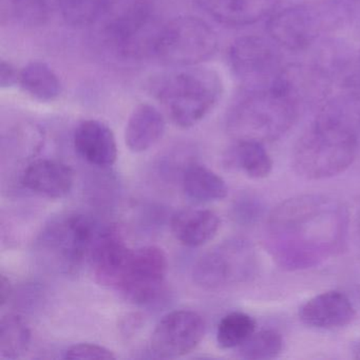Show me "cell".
Segmentation results:
<instances>
[{
  "mask_svg": "<svg viewBox=\"0 0 360 360\" xmlns=\"http://www.w3.org/2000/svg\"><path fill=\"white\" fill-rule=\"evenodd\" d=\"M216 212L202 208H186L172 216L170 229L176 241L187 248H200L212 241L220 229Z\"/></svg>",
  "mask_w": 360,
  "mask_h": 360,
  "instance_id": "18",
  "label": "cell"
},
{
  "mask_svg": "<svg viewBox=\"0 0 360 360\" xmlns=\"http://www.w3.org/2000/svg\"><path fill=\"white\" fill-rule=\"evenodd\" d=\"M102 229L86 214H60L43 227L35 242V250L44 264L52 271L75 275L85 262H89Z\"/></svg>",
  "mask_w": 360,
  "mask_h": 360,
  "instance_id": "5",
  "label": "cell"
},
{
  "mask_svg": "<svg viewBox=\"0 0 360 360\" xmlns=\"http://www.w3.org/2000/svg\"><path fill=\"white\" fill-rule=\"evenodd\" d=\"M263 206L256 198L242 197L233 207V217L238 222L252 224L262 216Z\"/></svg>",
  "mask_w": 360,
  "mask_h": 360,
  "instance_id": "28",
  "label": "cell"
},
{
  "mask_svg": "<svg viewBox=\"0 0 360 360\" xmlns=\"http://www.w3.org/2000/svg\"><path fill=\"white\" fill-rule=\"evenodd\" d=\"M218 45L217 33L207 22L181 16L162 25L153 56L168 66H197L212 58Z\"/></svg>",
  "mask_w": 360,
  "mask_h": 360,
  "instance_id": "7",
  "label": "cell"
},
{
  "mask_svg": "<svg viewBox=\"0 0 360 360\" xmlns=\"http://www.w3.org/2000/svg\"><path fill=\"white\" fill-rule=\"evenodd\" d=\"M22 183L25 188L39 197L62 199L72 191L75 172L70 166L63 162L37 160L27 166L22 176Z\"/></svg>",
  "mask_w": 360,
  "mask_h": 360,
  "instance_id": "15",
  "label": "cell"
},
{
  "mask_svg": "<svg viewBox=\"0 0 360 360\" xmlns=\"http://www.w3.org/2000/svg\"><path fill=\"white\" fill-rule=\"evenodd\" d=\"M109 0H58L63 18L72 26L84 27L98 20Z\"/></svg>",
  "mask_w": 360,
  "mask_h": 360,
  "instance_id": "26",
  "label": "cell"
},
{
  "mask_svg": "<svg viewBox=\"0 0 360 360\" xmlns=\"http://www.w3.org/2000/svg\"><path fill=\"white\" fill-rule=\"evenodd\" d=\"M77 153L91 165L110 167L117 162V139L107 124L98 120H86L79 124L73 134Z\"/></svg>",
  "mask_w": 360,
  "mask_h": 360,
  "instance_id": "16",
  "label": "cell"
},
{
  "mask_svg": "<svg viewBox=\"0 0 360 360\" xmlns=\"http://www.w3.org/2000/svg\"><path fill=\"white\" fill-rule=\"evenodd\" d=\"M12 294H13V288H12L11 282L5 275H1V278H0V304L1 307H5L9 302Z\"/></svg>",
  "mask_w": 360,
  "mask_h": 360,
  "instance_id": "30",
  "label": "cell"
},
{
  "mask_svg": "<svg viewBox=\"0 0 360 360\" xmlns=\"http://www.w3.org/2000/svg\"><path fill=\"white\" fill-rule=\"evenodd\" d=\"M283 351V338L275 330L255 332L239 347L240 355L245 359L267 360L278 357Z\"/></svg>",
  "mask_w": 360,
  "mask_h": 360,
  "instance_id": "25",
  "label": "cell"
},
{
  "mask_svg": "<svg viewBox=\"0 0 360 360\" xmlns=\"http://www.w3.org/2000/svg\"><path fill=\"white\" fill-rule=\"evenodd\" d=\"M66 359H107L117 358L111 349L94 343H79L72 345L65 352Z\"/></svg>",
  "mask_w": 360,
  "mask_h": 360,
  "instance_id": "27",
  "label": "cell"
},
{
  "mask_svg": "<svg viewBox=\"0 0 360 360\" xmlns=\"http://www.w3.org/2000/svg\"><path fill=\"white\" fill-rule=\"evenodd\" d=\"M18 85L25 94L39 102H53L62 92L56 71L44 62H31L20 70Z\"/></svg>",
  "mask_w": 360,
  "mask_h": 360,
  "instance_id": "22",
  "label": "cell"
},
{
  "mask_svg": "<svg viewBox=\"0 0 360 360\" xmlns=\"http://www.w3.org/2000/svg\"><path fill=\"white\" fill-rule=\"evenodd\" d=\"M183 191L197 203L221 201L229 193L225 181L214 170L201 164H189L182 176Z\"/></svg>",
  "mask_w": 360,
  "mask_h": 360,
  "instance_id": "21",
  "label": "cell"
},
{
  "mask_svg": "<svg viewBox=\"0 0 360 360\" xmlns=\"http://www.w3.org/2000/svg\"><path fill=\"white\" fill-rule=\"evenodd\" d=\"M300 103L282 86L255 89L235 105L227 119L236 140L271 143L279 140L296 122Z\"/></svg>",
  "mask_w": 360,
  "mask_h": 360,
  "instance_id": "4",
  "label": "cell"
},
{
  "mask_svg": "<svg viewBox=\"0 0 360 360\" xmlns=\"http://www.w3.org/2000/svg\"><path fill=\"white\" fill-rule=\"evenodd\" d=\"M20 70H18L12 63L1 60L0 64V86L3 89L13 87L20 82Z\"/></svg>",
  "mask_w": 360,
  "mask_h": 360,
  "instance_id": "29",
  "label": "cell"
},
{
  "mask_svg": "<svg viewBox=\"0 0 360 360\" xmlns=\"http://www.w3.org/2000/svg\"><path fill=\"white\" fill-rule=\"evenodd\" d=\"M132 250L117 227H103L88 262L96 281L117 290Z\"/></svg>",
  "mask_w": 360,
  "mask_h": 360,
  "instance_id": "13",
  "label": "cell"
},
{
  "mask_svg": "<svg viewBox=\"0 0 360 360\" xmlns=\"http://www.w3.org/2000/svg\"><path fill=\"white\" fill-rule=\"evenodd\" d=\"M31 343V330L22 316L7 314L0 321V356L18 359L27 353Z\"/></svg>",
  "mask_w": 360,
  "mask_h": 360,
  "instance_id": "23",
  "label": "cell"
},
{
  "mask_svg": "<svg viewBox=\"0 0 360 360\" xmlns=\"http://www.w3.org/2000/svg\"><path fill=\"white\" fill-rule=\"evenodd\" d=\"M349 214L338 200L302 195L281 202L267 217L264 243L285 271L313 269L340 252Z\"/></svg>",
  "mask_w": 360,
  "mask_h": 360,
  "instance_id": "1",
  "label": "cell"
},
{
  "mask_svg": "<svg viewBox=\"0 0 360 360\" xmlns=\"http://www.w3.org/2000/svg\"><path fill=\"white\" fill-rule=\"evenodd\" d=\"M204 334L205 322L200 314L176 309L158 322L151 335V351L160 358L182 357L200 345Z\"/></svg>",
  "mask_w": 360,
  "mask_h": 360,
  "instance_id": "12",
  "label": "cell"
},
{
  "mask_svg": "<svg viewBox=\"0 0 360 360\" xmlns=\"http://www.w3.org/2000/svg\"><path fill=\"white\" fill-rule=\"evenodd\" d=\"M229 167L255 180L267 178L273 170V160L262 143L236 140L225 157Z\"/></svg>",
  "mask_w": 360,
  "mask_h": 360,
  "instance_id": "20",
  "label": "cell"
},
{
  "mask_svg": "<svg viewBox=\"0 0 360 360\" xmlns=\"http://www.w3.org/2000/svg\"><path fill=\"white\" fill-rule=\"evenodd\" d=\"M357 153L353 126L340 113L328 110L299 138L292 153V167L307 180H324L345 172Z\"/></svg>",
  "mask_w": 360,
  "mask_h": 360,
  "instance_id": "2",
  "label": "cell"
},
{
  "mask_svg": "<svg viewBox=\"0 0 360 360\" xmlns=\"http://www.w3.org/2000/svg\"><path fill=\"white\" fill-rule=\"evenodd\" d=\"M149 91L174 125L188 129L214 110L222 96L223 83L217 71L191 66L155 75Z\"/></svg>",
  "mask_w": 360,
  "mask_h": 360,
  "instance_id": "3",
  "label": "cell"
},
{
  "mask_svg": "<svg viewBox=\"0 0 360 360\" xmlns=\"http://www.w3.org/2000/svg\"><path fill=\"white\" fill-rule=\"evenodd\" d=\"M355 353H356V358H359V359H360V345H359V347H357V349H356Z\"/></svg>",
  "mask_w": 360,
  "mask_h": 360,
  "instance_id": "31",
  "label": "cell"
},
{
  "mask_svg": "<svg viewBox=\"0 0 360 360\" xmlns=\"http://www.w3.org/2000/svg\"><path fill=\"white\" fill-rule=\"evenodd\" d=\"M359 220H360V210H359Z\"/></svg>",
  "mask_w": 360,
  "mask_h": 360,
  "instance_id": "33",
  "label": "cell"
},
{
  "mask_svg": "<svg viewBox=\"0 0 360 360\" xmlns=\"http://www.w3.org/2000/svg\"><path fill=\"white\" fill-rule=\"evenodd\" d=\"M150 6L134 4L108 27V37L115 49L128 58L153 56V46L161 30Z\"/></svg>",
  "mask_w": 360,
  "mask_h": 360,
  "instance_id": "10",
  "label": "cell"
},
{
  "mask_svg": "<svg viewBox=\"0 0 360 360\" xmlns=\"http://www.w3.org/2000/svg\"><path fill=\"white\" fill-rule=\"evenodd\" d=\"M358 1H359V0H358Z\"/></svg>",
  "mask_w": 360,
  "mask_h": 360,
  "instance_id": "34",
  "label": "cell"
},
{
  "mask_svg": "<svg viewBox=\"0 0 360 360\" xmlns=\"http://www.w3.org/2000/svg\"><path fill=\"white\" fill-rule=\"evenodd\" d=\"M349 16L347 6L338 0H313L276 12L269 20L267 31L278 45L299 51L340 28Z\"/></svg>",
  "mask_w": 360,
  "mask_h": 360,
  "instance_id": "6",
  "label": "cell"
},
{
  "mask_svg": "<svg viewBox=\"0 0 360 360\" xmlns=\"http://www.w3.org/2000/svg\"><path fill=\"white\" fill-rule=\"evenodd\" d=\"M256 321L242 311H233L221 319L217 328V342L225 349H239L254 333Z\"/></svg>",
  "mask_w": 360,
  "mask_h": 360,
  "instance_id": "24",
  "label": "cell"
},
{
  "mask_svg": "<svg viewBox=\"0 0 360 360\" xmlns=\"http://www.w3.org/2000/svg\"><path fill=\"white\" fill-rule=\"evenodd\" d=\"M168 271L167 256L158 246L134 250L117 286L126 300L147 304L159 297Z\"/></svg>",
  "mask_w": 360,
  "mask_h": 360,
  "instance_id": "9",
  "label": "cell"
},
{
  "mask_svg": "<svg viewBox=\"0 0 360 360\" xmlns=\"http://www.w3.org/2000/svg\"><path fill=\"white\" fill-rule=\"evenodd\" d=\"M166 121L161 111L151 104L142 103L132 111L125 128V143L131 153L149 150L163 138Z\"/></svg>",
  "mask_w": 360,
  "mask_h": 360,
  "instance_id": "19",
  "label": "cell"
},
{
  "mask_svg": "<svg viewBox=\"0 0 360 360\" xmlns=\"http://www.w3.org/2000/svg\"><path fill=\"white\" fill-rule=\"evenodd\" d=\"M231 70L238 79L255 89L271 86L283 67L280 66L277 52L262 37H240L231 44L229 51Z\"/></svg>",
  "mask_w": 360,
  "mask_h": 360,
  "instance_id": "11",
  "label": "cell"
},
{
  "mask_svg": "<svg viewBox=\"0 0 360 360\" xmlns=\"http://www.w3.org/2000/svg\"><path fill=\"white\" fill-rule=\"evenodd\" d=\"M197 4L220 24L244 27L273 15L280 0H197Z\"/></svg>",
  "mask_w": 360,
  "mask_h": 360,
  "instance_id": "17",
  "label": "cell"
},
{
  "mask_svg": "<svg viewBox=\"0 0 360 360\" xmlns=\"http://www.w3.org/2000/svg\"><path fill=\"white\" fill-rule=\"evenodd\" d=\"M358 68H359V72H360V56H359V60H358Z\"/></svg>",
  "mask_w": 360,
  "mask_h": 360,
  "instance_id": "32",
  "label": "cell"
},
{
  "mask_svg": "<svg viewBox=\"0 0 360 360\" xmlns=\"http://www.w3.org/2000/svg\"><path fill=\"white\" fill-rule=\"evenodd\" d=\"M258 267V256L250 242L229 240L200 258L193 267V281L205 290H219L250 281Z\"/></svg>",
  "mask_w": 360,
  "mask_h": 360,
  "instance_id": "8",
  "label": "cell"
},
{
  "mask_svg": "<svg viewBox=\"0 0 360 360\" xmlns=\"http://www.w3.org/2000/svg\"><path fill=\"white\" fill-rule=\"evenodd\" d=\"M356 309L349 297L338 290H328L309 299L299 311L305 326L318 330H336L349 326Z\"/></svg>",
  "mask_w": 360,
  "mask_h": 360,
  "instance_id": "14",
  "label": "cell"
}]
</instances>
